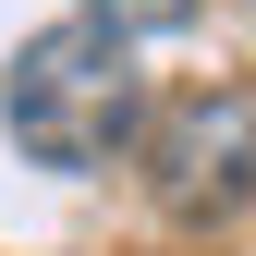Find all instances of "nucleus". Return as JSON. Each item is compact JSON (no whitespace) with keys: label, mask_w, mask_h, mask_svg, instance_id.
Listing matches in <instances>:
<instances>
[{"label":"nucleus","mask_w":256,"mask_h":256,"mask_svg":"<svg viewBox=\"0 0 256 256\" xmlns=\"http://www.w3.org/2000/svg\"><path fill=\"white\" fill-rule=\"evenodd\" d=\"M0 122H12V146L37 158V171L98 183L122 146H146V74L98 24H49V37H24L12 74H0Z\"/></svg>","instance_id":"obj_1"},{"label":"nucleus","mask_w":256,"mask_h":256,"mask_svg":"<svg viewBox=\"0 0 256 256\" xmlns=\"http://www.w3.org/2000/svg\"><path fill=\"white\" fill-rule=\"evenodd\" d=\"M146 183L171 220H232L256 196V86H196L146 110Z\"/></svg>","instance_id":"obj_2"},{"label":"nucleus","mask_w":256,"mask_h":256,"mask_svg":"<svg viewBox=\"0 0 256 256\" xmlns=\"http://www.w3.org/2000/svg\"><path fill=\"white\" fill-rule=\"evenodd\" d=\"M183 12H196V0H74V24H98V37H122V49H134V37H171Z\"/></svg>","instance_id":"obj_3"}]
</instances>
